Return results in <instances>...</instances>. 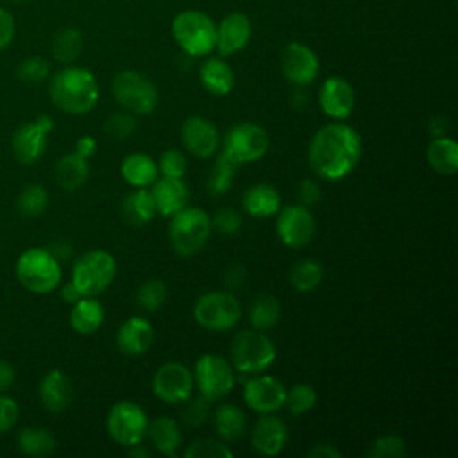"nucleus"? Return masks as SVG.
I'll return each instance as SVG.
<instances>
[{
    "label": "nucleus",
    "instance_id": "nucleus-46",
    "mask_svg": "<svg viewBox=\"0 0 458 458\" xmlns=\"http://www.w3.org/2000/svg\"><path fill=\"white\" fill-rule=\"evenodd\" d=\"M136 129H138V122H136L134 114L129 111H116L104 123L106 134L114 140H125V138L132 136L136 132Z\"/></svg>",
    "mask_w": 458,
    "mask_h": 458
},
{
    "label": "nucleus",
    "instance_id": "nucleus-8",
    "mask_svg": "<svg viewBox=\"0 0 458 458\" xmlns=\"http://www.w3.org/2000/svg\"><path fill=\"white\" fill-rule=\"evenodd\" d=\"M193 318L206 331L224 333L240 322L242 304L229 290L206 292L193 304Z\"/></svg>",
    "mask_w": 458,
    "mask_h": 458
},
{
    "label": "nucleus",
    "instance_id": "nucleus-19",
    "mask_svg": "<svg viewBox=\"0 0 458 458\" xmlns=\"http://www.w3.org/2000/svg\"><path fill=\"white\" fill-rule=\"evenodd\" d=\"M318 106L326 116L344 122L352 114L356 106L354 88L344 77L331 75L318 89Z\"/></svg>",
    "mask_w": 458,
    "mask_h": 458
},
{
    "label": "nucleus",
    "instance_id": "nucleus-53",
    "mask_svg": "<svg viewBox=\"0 0 458 458\" xmlns=\"http://www.w3.org/2000/svg\"><path fill=\"white\" fill-rule=\"evenodd\" d=\"M308 458H340L342 453L331 445V444H326V442H320V444H315L308 449L306 453Z\"/></svg>",
    "mask_w": 458,
    "mask_h": 458
},
{
    "label": "nucleus",
    "instance_id": "nucleus-51",
    "mask_svg": "<svg viewBox=\"0 0 458 458\" xmlns=\"http://www.w3.org/2000/svg\"><path fill=\"white\" fill-rule=\"evenodd\" d=\"M14 34H16V23L13 14L7 9L0 7V50L11 45Z\"/></svg>",
    "mask_w": 458,
    "mask_h": 458
},
{
    "label": "nucleus",
    "instance_id": "nucleus-24",
    "mask_svg": "<svg viewBox=\"0 0 458 458\" xmlns=\"http://www.w3.org/2000/svg\"><path fill=\"white\" fill-rule=\"evenodd\" d=\"M39 399L48 411L59 413L66 410L73 399V386L70 377L59 369L48 370L39 383Z\"/></svg>",
    "mask_w": 458,
    "mask_h": 458
},
{
    "label": "nucleus",
    "instance_id": "nucleus-12",
    "mask_svg": "<svg viewBox=\"0 0 458 458\" xmlns=\"http://www.w3.org/2000/svg\"><path fill=\"white\" fill-rule=\"evenodd\" d=\"M106 428L111 440L122 447H131L143 442L148 428V417L138 403L118 401L107 411Z\"/></svg>",
    "mask_w": 458,
    "mask_h": 458
},
{
    "label": "nucleus",
    "instance_id": "nucleus-15",
    "mask_svg": "<svg viewBox=\"0 0 458 458\" xmlns=\"http://www.w3.org/2000/svg\"><path fill=\"white\" fill-rule=\"evenodd\" d=\"M243 403L256 413H276L284 408L286 386L270 374H258L243 381Z\"/></svg>",
    "mask_w": 458,
    "mask_h": 458
},
{
    "label": "nucleus",
    "instance_id": "nucleus-56",
    "mask_svg": "<svg viewBox=\"0 0 458 458\" xmlns=\"http://www.w3.org/2000/svg\"><path fill=\"white\" fill-rule=\"evenodd\" d=\"M14 381V369L7 361H0V392L11 388Z\"/></svg>",
    "mask_w": 458,
    "mask_h": 458
},
{
    "label": "nucleus",
    "instance_id": "nucleus-33",
    "mask_svg": "<svg viewBox=\"0 0 458 458\" xmlns=\"http://www.w3.org/2000/svg\"><path fill=\"white\" fill-rule=\"evenodd\" d=\"M123 220L131 225H145L157 215L152 193L148 188H134L122 200Z\"/></svg>",
    "mask_w": 458,
    "mask_h": 458
},
{
    "label": "nucleus",
    "instance_id": "nucleus-36",
    "mask_svg": "<svg viewBox=\"0 0 458 458\" xmlns=\"http://www.w3.org/2000/svg\"><path fill=\"white\" fill-rule=\"evenodd\" d=\"M324 279V268L315 259H299L293 263L288 274V281L295 292L308 293L313 292Z\"/></svg>",
    "mask_w": 458,
    "mask_h": 458
},
{
    "label": "nucleus",
    "instance_id": "nucleus-49",
    "mask_svg": "<svg viewBox=\"0 0 458 458\" xmlns=\"http://www.w3.org/2000/svg\"><path fill=\"white\" fill-rule=\"evenodd\" d=\"M295 195H297L299 204H302V206H306V208H311V206L318 204V200H320V197H322V190H320V186H318L317 181H313V179H302V181L297 184Z\"/></svg>",
    "mask_w": 458,
    "mask_h": 458
},
{
    "label": "nucleus",
    "instance_id": "nucleus-26",
    "mask_svg": "<svg viewBox=\"0 0 458 458\" xmlns=\"http://www.w3.org/2000/svg\"><path fill=\"white\" fill-rule=\"evenodd\" d=\"M243 211L254 218H270L281 208V195L268 182L250 184L242 195Z\"/></svg>",
    "mask_w": 458,
    "mask_h": 458
},
{
    "label": "nucleus",
    "instance_id": "nucleus-17",
    "mask_svg": "<svg viewBox=\"0 0 458 458\" xmlns=\"http://www.w3.org/2000/svg\"><path fill=\"white\" fill-rule=\"evenodd\" d=\"M220 140L218 127L200 114H191L181 123V141L195 157H213L220 150Z\"/></svg>",
    "mask_w": 458,
    "mask_h": 458
},
{
    "label": "nucleus",
    "instance_id": "nucleus-32",
    "mask_svg": "<svg viewBox=\"0 0 458 458\" xmlns=\"http://www.w3.org/2000/svg\"><path fill=\"white\" fill-rule=\"evenodd\" d=\"M429 166L440 175H454L458 170V143L451 136L433 138L426 148Z\"/></svg>",
    "mask_w": 458,
    "mask_h": 458
},
{
    "label": "nucleus",
    "instance_id": "nucleus-39",
    "mask_svg": "<svg viewBox=\"0 0 458 458\" xmlns=\"http://www.w3.org/2000/svg\"><path fill=\"white\" fill-rule=\"evenodd\" d=\"M48 208V191L41 184H29L16 200V209L27 218L39 216Z\"/></svg>",
    "mask_w": 458,
    "mask_h": 458
},
{
    "label": "nucleus",
    "instance_id": "nucleus-45",
    "mask_svg": "<svg viewBox=\"0 0 458 458\" xmlns=\"http://www.w3.org/2000/svg\"><path fill=\"white\" fill-rule=\"evenodd\" d=\"M16 75L27 84H39L50 75V63L39 55L27 57L18 64Z\"/></svg>",
    "mask_w": 458,
    "mask_h": 458
},
{
    "label": "nucleus",
    "instance_id": "nucleus-1",
    "mask_svg": "<svg viewBox=\"0 0 458 458\" xmlns=\"http://www.w3.org/2000/svg\"><path fill=\"white\" fill-rule=\"evenodd\" d=\"M363 143L360 132L344 123L322 125L308 145L310 168L324 181H342L354 172L361 159Z\"/></svg>",
    "mask_w": 458,
    "mask_h": 458
},
{
    "label": "nucleus",
    "instance_id": "nucleus-20",
    "mask_svg": "<svg viewBox=\"0 0 458 458\" xmlns=\"http://www.w3.org/2000/svg\"><path fill=\"white\" fill-rule=\"evenodd\" d=\"M288 442L286 422L274 413H259L250 429V447L261 456H277Z\"/></svg>",
    "mask_w": 458,
    "mask_h": 458
},
{
    "label": "nucleus",
    "instance_id": "nucleus-55",
    "mask_svg": "<svg viewBox=\"0 0 458 458\" xmlns=\"http://www.w3.org/2000/svg\"><path fill=\"white\" fill-rule=\"evenodd\" d=\"M449 129V122L444 118V116H433L429 120V125H428V131L431 132L433 138H438V136H445Z\"/></svg>",
    "mask_w": 458,
    "mask_h": 458
},
{
    "label": "nucleus",
    "instance_id": "nucleus-2",
    "mask_svg": "<svg viewBox=\"0 0 458 458\" xmlns=\"http://www.w3.org/2000/svg\"><path fill=\"white\" fill-rule=\"evenodd\" d=\"M54 106L68 114H86L98 102V82L84 66H64L50 79L48 86Z\"/></svg>",
    "mask_w": 458,
    "mask_h": 458
},
{
    "label": "nucleus",
    "instance_id": "nucleus-4",
    "mask_svg": "<svg viewBox=\"0 0 458 458\" xmlns=\"http://www.w3.org/2000/svg\"><path fill=\"white\" fill-rule=\"evenodd\" d=\"M276 345L259 329L238 331L229 344L231 365L240 374L265 372L276 361Z\"/></svg>",
    "mask_w": 458,
    "mask_h": 458
},
{
    "label": "nucleus",
    "instance_id": "nucleus-41",
    "mask_svg": "<svg viewBox=\"0 0 458 458\" xmlns=\"http://www.w3.org/2000/svg\"><path fill=\"white\" fill-rule=\"evenodd\" d=\"M317 404V390L310 383H295L286 390L284 406L286 410L299 417L311 411Z\"/></svg>",
    "mask_w": 458,
    "mask_h": 458
},
{
    "label": "nucleus",
    "instance_id": "nucleus-37",
    "mask_svg": "<svg viewBox=\"0 0 458 458\" xmlns=\"http://www.w3.org/2000/svg\"><path fill=\"white\" fill-rule=\"evenodd\" d=\"M82 47H84L82 34H81V30H77L73 27H64V29L57 30L50 43L54 57L64 64L77 61L79 55L82 54Z\"/></svg>",
    "mask_w": 458,
    "mask_h": 458
},
{
    "label": "nucleus",
    "instance_id": "nucleus-9",
    "mask_svg": "<svg viewBox=\"0 0 458 458\" xmlns=\"http://www.w3.org/2000/svg\"><path fill=\"white\" fill-rule=\"evenodd\" d=\"M268 132L254 122H238L231 125L220 140V152L238 166L259 161L268 152Z\"/></svg>",
    "mask_w": 458,
    "mask_h": 458
},
{
    "label": "nucleus",
    "instance_id": "nucleus-22",
    "mask_svg": "<svg viewBox=\"0 0 458 458\" xmlns=\"http://www.w3.org/2000/svg\"><path fill=\"white\" fill-rule=\"evenodd\" d=\"M154 327L148 318L132 315L125 318L116 331V345L127 356H140L150 349Z\"/></svg>",
    "mask_w": 458,
    "mask_h": 458
},
{
    "label": "nucleus",
    "instance_id": "nucleus-57",
    "mask_svg": "<svg viewBox=\"0 0 458 458\" xmlns=\"http://www.w3.org/2000/svg\"><path fill=\"white\" fill-rule=\"evenodd\" d=\"M61 297H63L64 302L73 304V302H77L82 295H81V292L75 288V284L70 281V283H66V284L61 288Z\"/></svg>",
    "mask_w": 458,
    "mask_h": 458
},
{
    "label": "nucleus",
    "instance_id": "nucleus-42",
    "mask_svg": "<svg viewBox=\"0 0 458 458\" xmlns=\"http://www.w3.org/2000/svg\"><path fill=\"white\" fill-rule=\"evenodd\" d=\"M233 449L220 438H197L186 449V458H231Z\"/></svg>",
    "mask_w": 458,
    "mask_h": 458
},
{
    "label": "nucleus",
    "instance_id": "nucleus-50",
    "mask_svg": "<svg viewBox=\"0 0 458 458\" xmlns=\"http://www.w3.org/2000/svg\"><path fill=\"white\" fill-rule=\"evenodd\" d=\"M18 413H20V408L16 401L0 394V433H5L16 424Z\"/></svg>",
    "mask_w": 458,
    "mask_h": 458
},
{
    "label": "nucleus",
    "instance_id": "nucleus-28",
    "mask_svg": "<svg viewBox=\"0 0 458 458\" xmlns=\"http://www.w3.org/2000/svg\"><path fill=\"white\" fill-rule=\"evenodd\" d=\"M122 179L132 188H148L157 179V163L147 152H131L120 165Z\"/></svg>",
    "mask_w": 458,
    "mask_h": 458
},
{
    "label": "nucleus",
    "instance_id": "nucleus-40",
    "mask_svg": "<svg viewBox=\"0 0 458 458\" xmlns=\"http://www.w3.org/2000/svg\"><path fill=\"white\" fill-rule=\"evenodd\" d=\"M166 297L168 290L161 279H147L136 290V304L148 313L161 310L166 302Z\"/></svg>",
    "mask_w": 458,
    "mask_h": 458
},
{
    "label": "nucleus",
    "instance_id": "nucleus-35",
    "mask_svg": "<svg viewBox=\"0 0 458 458\" xmlns=\"http://www.w3.org/2000/svg\"><path fill=\"white\" fill-rule=\"evenodd\" d=\"M238 165L233 163L229 157H225L222 152L216 156L208 179H206V190L211 197H222L225 195L234 182Z\"/></svg>",
    "mask_w": 458,
    "mask_h": 458
},
{
    "label": "nucleus",
    "instance_id": "nucleus-23",
    "mask_svg": "<svg viewBox=\"0 0 458 458\" xmlns=\"http://www.w3.org/2000/svg\"><path fill=\"white\" fill-rule=\"evenodd\" d=\"M150 193L156 204V211L161 216H172L179 209L188 204L190 191L182 179H170V177H157L152 186Z\"/></svg>",
    "mask_w": 458,
    "mask_h": 458
},
{
    "label": "nucleus",
    "instance_id": "nucleus-3",
    "mask_svg": "<svg viewBox=\"0 0 458 458\" xmlns=\"http://www.w3.org/2000/svg\"><path fill=\"white\" fill-rule=\"evenodd\" d=\"M211 231V216L202 208L184 206L170 216L168 240L179 256L191 258L206 247Z\"/></svg>",
    "mask_w": 458,
    "mask_h": 458
},
{
    "label": "nucleus",
    "instance_id": "nucleus-27",
    "mask_svg": "<svg viewBox=\"0 0 458 458\" xmlns=\"http://www.w3.org/2000/svg\"><path fill=\"white\" fill-rule=\"evenodd\" d=\"M199 81L208 93L224 97L229 95L234 88V72L222 57H208L200 64Z\"/></svg>",
    "mask_w": 458,
    "mask_h": 458
},
{
    "label": "nucleus",
    "instance_id": "nucleus-31",
    "mask_svg": "<svg viewBox=\"0 0 458 458\" xmlns=\"http://www.w3.org/2000/svg\"><path fill=\"white\" fill-rule=\"evenodd\" d=\"M89 175V163L86 157L77 154L75 150L70 154H64L54 168V177L57 186H61L66 191L79 190Z\"/></svg>",
    "mask_w": 458,
    "mask_h": 458
},
{
    "label": "nucleus",
    "instance_id": "nucleus-6",
    "mask_svg": "<svg viewBox=\"0 0 458 458\" xmlns=\"http://www.w3.org/2000/svg\"><path fill=\"white\" fill-rule=\"evenodd\" d=\"M14 272L20 284L32 293H48L55 290L63 277L59 259L48 249L41 247H32L21 252Z\"/></svg>",
    "mask_w": 458,
    "mask_h": 458
},
{
    "label": "nucleus",
    "instance_id": "nucleus-43",
    "mask_svg": "<svg viewBox=\"0 0 458 458\" xmlns=\"http://www.w3.org/2000/svg\"><path fill=\"white\" fill-rule=\"evenodd\" d=\"M211 415V401L206 399L204 395H197V397H188L184 401V408L181 413L182 424H186L188 428H199L202 426Z\"/></svg>",
    "mask_w": 458,
    "mask_h": 458
},
{
    "label": "nucleus",
    "instance_id": "nucleus-25",
    "mask_svg": "<svg viewBox=\"0 0 458 458\" xmlns=\"http://www.w3.org/2000/svg\"><path fill=\"white\" fill-rule=\"evenodd\" d=\"M145 437L150 440V445L157 453L170 458H175L182 445V429L179 422L168 415H161L154 420H148Z\"/></svg>",
    "mask_w": 458,
    "mask_h": 458
},
{
    "label": "nucleus",
    "instance_id": "nucleus-59",
    "mask_svg": "<svg viewBox=\"0 0 458 458\" xmlns=\"http://www.w3.org/2000/svg\"><path fill=\"white\" fill-rule=\"evenodd\" d=\"M127 456H131V458H150V449L143 447L141 442H140V444H134V445L127 447Z\"/></svg>",
    "mask_w": 458,
    "mask_h": 458
},
{
    "label": "nucleus",
    "instance_id": "nucleus-34",
    "mask_svg": "<svg viewBox=\"0 0 458 458\" xmlns=\"http://www.w3.org/2000/svg\"><path fill=\"white\" fill-rule=\"evenodd\" d=\"M18 447L27 456L45 458L55 451L57 442L45 428H23L18 435Z\"/></svg>",
    "mask_w": 458,
    "mask_h": 458
},
{
    "label": "nucleus",
    "instance_id": "nucleus-16",
    "mask_svg": "<svg viewBox=\"0 0 458 458\" xmlns=\"http://www.w3.org/2000/svg\"><path fill=\"white\" fill-rule=\"evenodd\" d=\"M54 127V120L47 114L38 116L34 122H27L14 131L13 150L14 157L21 165H32L39 161L47 148V136Z\"/></svg>",
    "mask_w": 458,
    "mask_h": 458
},
{
    "label": "nucleus",
    "instance_id": "nucleus-13",
    "mask_svg": "<svg viewBox=\"0 0 458 458\" xmlns=\"http://www.w3.org/2000/svg\"><path fill=\"white\" fill-rule=\"evenodd\" d=\"M276 215V233L286 247L301 249L315 238L317 222L310 208L297 202L279 208Z\"/></svg>",
    "mask_w": 458,
    "mask_h": 458
},
{
    "label": "nucleus",
    "instance_id": "nucleus-11",
    "mask_svg": "<svg viewBox=\"0 0 458 458\" xmlns=\"http://www.w3.org/2000/svg\"><path fill=\"white\" fill-rule=\"evenodd\" d=\"M191 372L195 388L211 403L229 395L236 385V372L233 365L220 354L206 352L199 356Z\"/></svg>",
    "mask_w": 458,
    "mask_h": 458
},
{
    "label": "nucleus",
    "instance_id": "nucleus-5",
    "mask_svg": "<svg viewBox=\"0 0 458 458\" xmlns=\"http://www.w3.org/2000/svg\"><path fill=\"white\" fill-rule=\"evenodd\" d=\"M172 36L186 55L204 57L215 50L216 23L206 13L188 9L174 18Z\"/></svg>",
    "mask_w": 458,
    "mask_h": 458
},
{
    "label": "nucleus",
    "instance_id": "nucleus-44",
    "mask_svg": "<svg viewBox=\"0 0 458 458\" xmlns=\"http://www.w3.org/2000/svg\"><path fill=\"white\" fill-rule=\"evenodd\" d=\"M404 453H406L404 438L399 435H394V433L377 437L367 451V454L372 458H399Z\"/></svg>",
    "mask_w": 458,
    "mask_h": 458
},
{
    "label": "nucleus",
    "instance_id": "nucleus-18",
    "mask_svg": "<svg viewBox=\"0 0 458 458\" xmlns=\"http://www.w3.org/2000/svg\"><path fill=\"white\" fill-rule=\"evenodd\" d=\"M318 57L304 43L292 41L283 48L281 54V72L283 77L293 86H308L318 75Z\"/></svg>",
    "mask_w": 458,
    "mask_h": 458
},
{
    "label": "nucleus",
    "instance_id": "nucleus-58",
    "mask_svg": "<svg viewBox=\"0 0 458 458\" xmlns=\"http://www.w3.org/2000/svg\"><path fill=\"white\" fill-rule=\"evenodd\" d=\"M306 104H308V95H306V91L302 89V86H297V89H295L293 95H292V106H293L295 109H304Z\"/></svg>",
    "mask_w": 458,
    "mask_h": 458
},
{
    "label": "nucleus",
    "instance_id": "nucleus-60",
    "mask_svg": "<svg viewBox=\"0 0 458 458\" xmlns=\"http://www.w3.org/2000/svg\"><path fill=\"white\" fill-rule=\"evenodd\" d=\"M13 2H27V0H13Z\"/></svg>",
    "mask_w": 458,
    "mask_h": 458
},
{
    "label": "nucleus",
    "instance_id": "nucleus-47",
    "mask_svg": "<svg viewBox=\"0 0 458 458\" xmlns=\"http://www.w3.org/2000/svg\"><path fill=\"white\" fill-rule=\"evenodd\" d=\"M188 168V161L184 152L179 148H166L157 161V170L161 177H170V179H182Z\"/></svg>",
    "mask_w": 458,
    "mask_h": 458
},
{
    "label": "nucleus",
    "instance_id": "nucleus-14",
    "mask_svg": "<svg viewBox=\"0 0 458 458\" xmlns=\"http://www.w3.org/2000/svg\"><path fill=\"white\" fill-rule=\"evenodd\" d=\"M193 388V372L179 361L163 363L152 376V392L166 404L184 403Z\"/></svg>",
    "mask_w": 458,
    "mask_h": 458
},
{
    "label": "nucleus",
    "instance_id": "nucleus-30",
    "mask_svg": "<svg viewBox=\"0 0 458 458\" xmlns=\"http://www.w3.org/2000/svg\"><path fill=\"white\" fill-rule=\"evenodd\" d=\"M104 306L95 297H81L72 304L70 326L79 335H93L104 324Z\"/></svg>",
    "mask_w": 458,
    "mask_h": 458
},
{
    "label": "nucleus",
    "instance_id": "nucleus-54",
    "mask_svg": "<svg viewBox=\"0 0 458 458\" xmlns=\"http://www.w3.org/2000/svg\"><path fill=\"white\" fill-rule=\"evenodd\" d=\"M75 152L89 159L97 152V140L93 136H81L75 143Z\"/></svg>",
    "mask_w": 458,
    "mask_h": 458
},
{
    "label": "nucleus",
    "instance_id": "nucleus-48",
    "mask_svg": "<svg viewBox=\"0 0 458 458\" xmlns=\"http://www.w3.org/2000/svg\"><path fill=\"white\" fill-rule=\"evenodd\" d=\"M211 225L220 233V234H225V236H234L240 233L242 225H243V216L240 211H236L234 208H229V206H224V208H218L215 211V216L211 218Z\"/></svg>",
    "mask_w": 458,
    "mask_h": 458
},
{
    "label": "nucleus",
    "instance_id": "nucleus-7",
    "mask_svg": "<svg viewBox=\"0 0 458 458\" xmlns=\"http://www.w3.org/2000/svg\"><path fill=\"white\" fill-rule=\"evenodd\" d=\"M116 259L104 249H91L81 254L72 270V283L82 297H97L106 292L116 277Z\"/></svg>",
    "mask_w": 458,
    "mask_h": 458
},
{
    "label": "nucleus",
    "instance_id": "nucleus-52",
    "mask_svg": "<svg viewBox=\"0 0 458 458\" xmlns=\"http://www.w3.org/2000/svg\"><path fill=\"white\" fill-rule=\"evenodd\" d=\"M247 279V270L242 265H233L224 272V284L229 292L238 290Z\"/></svg>",
    "mask_w": 458,
    "mask_h": 458
},
{
    "label": "nucleus",
    "instance_id": "nucleus-21",
    "mask_svg": "<svg viewBox=\"0 0 458 458\" xmlns=\"http://www.w3.org/2000/svg\"><path fill=\"white\" fill-rule=\"evenodd\" d=\"M252 36V25L247 14L229 13L216 25V45L220 57L233 55L243 50Z\"/></svg>",
    "mask_w": 458,
    "mask_h": 458
},
{
    "label": "nucleus",
    "instance_id": "nucleus-38",
    "mask_svg": "<svg viewBox=\"0 0 458 458\" xmlns=\"http://www.w3.org/2000/svg\"><path fill=\"white\" fill-rule=\"evenodd\" d=\"M279 317H281V304L274 295H268V293L258 295L249 308L250 326L259 331L272 329L277 324Z\"/></svg>",
    "mask_w": 458,
    "mask_h": 458
},
{
    "label": "nucleus",
    "instance_id": "nucleus-29",
    "mask_svg": "<svg viewBox=\"0 0 458 458\" xmlns=\"http://www.w3.org/2000/svg\"><path fill=\"white\" fill-rule=\"evenodd\" d=\"M213 428L220 440L225 444L238 442L247 429V417L245 411L233 404V403H222L215 408L213 413Z\"/></svg>",
    "mask_w": 458,
    "mask_h": 458
},
{
    "label": "nucleus",
    "instance_id": "nucleus-10",
    "mask_svg": "<svg viewBox=\"0 0 458 458\" xmlns=\"http://www.w3.org/2000/svg\"><path fill=\"white\" fill-rule=\"evenodd\" d=\"M111 93L114 100L132 114H150L157 107L159 93L156 84L136 70H122L113 77Z\"/></svg>",
    "mask_w": 458,
    "mask_h": 458
}]
</instances>
